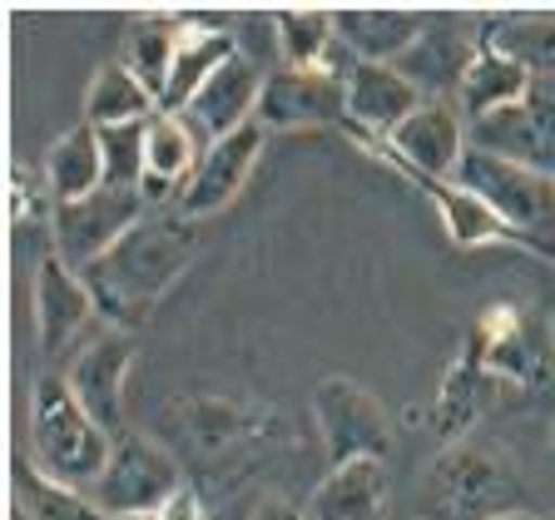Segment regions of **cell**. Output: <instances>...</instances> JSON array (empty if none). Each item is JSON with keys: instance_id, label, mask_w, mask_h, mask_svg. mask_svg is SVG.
Returning a JSON list of instances; mask_svg holds the SVG:
<instances>
[{"instance_id": "obj_1", "label": "cell", "mask_w": 555, "mask_h": 520, "mask_svg": "<svg viewBox=\"0 0 555 520\" xmlns=\"http://www.w3.org/2000/svg\"><path fill=\"white\" fill-rule=\"evenodd\" d=\"M194 248L198 243L184 219L150 213L139 229H129L115 243V253L85 273V283L94 292V308L109 317V327L139 323L144 308H154L173 288V277L194 263Z\"/></svg>"}, {"instance_id": "obj_2", "label": "cell", "mask_w": 555, "mask_h": 520, "mask_svg": "<svg viewBox=\"0 0 555 520\" xmlns=\"http://www.w3.org/2000/svg\"><path fill=\"white\" fill-rule=\"evenodd\" d=\"M30 451L35 466L60 485H100L104 466L115 456V437L85 412V402L69 392L60 372L35 381L30 396Z\"/></svg>"}, {"instance_id": "obj_3", "label": "cell", "mask_w": 555, "mask_h": 520, "mask_svg": "<svg viewBox=\"0 0 555 520\" xmlns=\"http://www.w3.org/2000/svg\"><path fill=\"white\" fill-rule=\"evenodd\" d=\"M456 184L472 188L496 219H506L516 233L535 243L545 253V263H555V179L526 164L496 159L486 150H466Z\"/></svg>"}, {"instance_id": "obj_4", "label": "cell", "mask_w": 555, "mask_h": 520, "mask_svg": "<svg viewBox=\"0 0 555 520\" xmlns=\"http://www.w3.org/2000/svg\"><path fill=\"white\" fill-rule=\"evenodd\" d=\"M516 476L481 446H447L422 481V520H496L516 506Z\"/></svg>"}, {"instance_id": "obj_5", "label": "cell", "mask_w": 555, "mask_h": 520, "mask_svg": "<svg viewBox=\"0 0 555 520\" xmlns=\"http://www.w3.org/2000/svg\"><path fill=\"white\" fill-rule=\"evenodd\" d=\"M150 219V204L134 188H94L90 198H75V204H55L50 213V238L55 248L50 253L65 258L75 273H90L94 263L115 253V243L125 238L129 229Z\"/></svg>"}, {"instance_id": "obj_6", "label": "cell", "mask_w": 555, "mask_h": 520, "mask_svg": "<svg viewBox=\"0 0 555 520\" xmlns=\"http://www.w3.org/2000/svg\"><path fill=\"white\" fill-rule=\"evenodd\" d=\"M358 139L372 144L397 173H422V179H456L466 150H472V129H466L462 104L441 100V94H431V100L387 139H367V134H358Z\"/></svg>"}, {"instance_id": "obj_7", "label": "cell", "mask_w": 555, "mask_h": 520, "mask_svg": "<svg viewBox=\"0 0 555 520\" xmlns=\"http://www.w3.org/2000/svg\"><path fill=\"white\" fill-rule=\"evenodd\" d=\"M312 421H318V437H323L333 466L347 461H387V446H392V421L382 412V402L347 377H323L312 387Z\"/></svg>"}, {"instance_id": "obj_8", "label": "cell", "mask_w": 555, "mask_h": 520, "mask_svg": "<svg viewBox=\"0 0 555 520\" xmlns=\"http://www.w3.org/2000/svg\"><path fill=\"white\" fill-rule=\"evenodd\" d=\"M184 491L179 481V461L159 441L125 431L115 437V456L100 476V506L109 516H144V510H164L173 496Z\"/></svg>"}, {"instance_id": "obj_9", "label": "cell", "mask_w": 555, "mask_h": 520, "mask_svg": "<svg viewBox=\"0 0 555 520\" xmlns=\"http://www.w3.org/2000/svg\"><path fill=\"white\" fill-rule=\"evenodd\" d=\"M472 342L481 347L486 367L506 387H541L555 372V342L551 327L535 308H491L472 327Z\"/></svg>"}, {"instance_id": "obj_10", "label": "cell", "mask_w": 555, "mask_h": 520, "mask_svg": "<svg viewBox=\"0 0 555 520\" xmlns=\"http://www.w3.org/2000/svg\"><path fill=\"white\" fill-rule=\"evenodd\" d=\"M472 150L526 164L555 179V80H535L531 94L472 125Z\"/></svg>"}, {"instance_id": "obj_11", "label": "cell", "mask_w": 555, "mask_h": 520, "mask_svg": "<svg viewBox=\"0 0 555 520\" xmlns=\"http://www.w3.org/2000/svg\"><path fill=\"white\" fill-rule=\"evenodd\" d=\"M254 125L273 129V134H293V129H323L347 125V90L333 69H273L263 75V94H258Z\"/></svg>"}, {"instance_id": "obj_12", "label": "cell", "mask_w": 555, "mask_h": 520, "mask_svg": "<svg viewBox=\"0 0 555 520\" xmlns=\"http://www.w3.org/2000/svg\"><path fill=\"white\" fill-rule=\"evenodd\" d=\"M134 367V337L125 327H104L75 352L65 381L69 392L85 402V412L100 421L104 431H115L125 421V381Z\"/></svg>"}, {"instance_id": "obj_13", "label": "cell", "mask_w": 555, "mask_h": 520, "mask_svg": "<svg viewBox=\"0 0 555 520\" xmlns=\"http://www.w3.org/2000/svg\"><path fill=\"white\" fill-rule=\"evenodd\" d=\"M343 90H347V134H367V139H387L427 104V94L416 90L402 69L377 65V60H352V69L343 75Z\"/></svg>"}, {"instance_id": "obj_14", "label": "cell", "mask_w": 555, "mask_h": 520, "mask_svg": "<svg viewBox=\"0 0 555 520\" xmlns=\"http://www.w3.org/2000/svg\"><path fill=\"white\" fill-rule=\"evenodd\" d=\"M258 154H263V129L258 125H243L238 134L204 144L194 179H189L184 194H179V213H184V219H208V213L229 208L233 198L243 194V184H248Z\"/></svg>"}, {"instance_id": "obj_15", "label": "cell", "mask_w": 555, "mask_h": 520, "mask_svg": "<svg viewBox=\"0 0 555 520\" xmlns=\"http://www.w3.org/2000/svg\"><path fill=\"white\" fill-rule=\"evenodd\" d=\"M90 317H94V292L85 283V273H75L65 258L46 253L40 268H35V327H40L46 358L69 352Z\"/></svg>"}, {"instance_id": "obj_16", "label": "cell", "mask_w": 555, "mask_h": 520, "mask_svg": "<svg viewBox=\"0 0 555 520\" xmlns=\"http://www.w3.org/2000/svg\"><path fill=\"white\" fill-rule=\"evenodd\" d=\"M258 94H263V75H258V65L248 55H233L229 65H223L219 75L189 100V109L179 119L214 144V139H229V134H238L243 125H254Z\"/></svg>"}, {"instance_id": "obj_17", "label": "cell", "mask_w": 555, "mask_h": 520, "mask_svg": "<svg viewBox=\"0 0 555 520\" xmlns=\"http://www.w3.org/2000/svg\"><path fill=\"white\" fill-rule=\"evenodd\" d=\"M501 392H506V381L486 367L481 347L466 337L462 352H456V362H451V372H447V381H441L437 406H431V431H437L447 446H456V437L472 431L476 421L496 406Z\"/></svg>"}, {"instance_id": "obj_18", "label": "cell", "mask_w": 555, "mask_h": 520, "mask_svg": "<svg viewBox=\"0 0 555 520\" xmlns=\"http://www.w3.org/2000/svg\"><path fill=\"white\" fill-rule=\"evenodd\" d=\"M402 179H412L422 194L437 204L441 223H447V238L456 243V248H486V243H511V248H526V253L545 258L541 248H535L526 233H516L506 219H496L491 208L481 204V198L472 194V188H462L456 179H422V173H402Z\"/></svg>"}, {"instance_id": "obj_19", "label": "cell", "mask_w": 555, "mask_h": 520, "mask_svg": "<svg viewBox=\"0 0 555 520\" xmlns=\"http://www.w3.org/2000/svg\"><path fill=\"white\" fill-rule=\"evenodd\" d=\"M427 15L416 11H382V5H347L333 11V30L352 60H377V65H397L406 50L427 35Z\"/></svg>"}, {"instance_id": "obj_20", "label": "cell", "mask_w": 555, "mask_h": 520, "mask_svg": "<svg viewBox=\"0 0 555 520\" xmlns=\"http://www.w3.org/2000/svg\"><path fill=\"white\" fill-rule=\"evenodd\" d=\"M198 154H194V129L184 125L179 115H154L144 125V204L159 208L169 194H184V184L194 179Z\"/></svg>"}, {"instance_id": "obj_21", "label": "cell", "mask_w": 555, "mask_h": 520, "mask_svg": "<svg viewBox=\"0 0 555 520\" xmlns=\"http://www.w3.org/2000/svg\"><path fill=\"white\" fill-rule=\"evenodd\" d=\"M476 46H481V40H472L466 25L431 21L427 35L397 60V69H402L422 94L427 90H462V75H466V65H472Z\"/></svg>"}, {"instance_id": "obj_22", "label": "cell", "mask_w": 555, "mask_h": 520, "mask_svg": "<svg viewBox=\"0 0 555 520\" xmlns=\"http://www.w3.org/2000/svg\"><path fill=\"white\" fill-rule=\"evenodd\" d=\"M382 506H387V461L367 456L327 471V481L308 500V520H377Z\"/></svg>"}, {"instance_id": "obj_23", "label": "cell", "mask_w": 555, "mask_h": 520, "mask_svg": "<svg viewBox=\"0 0 555 520\" xmlns=\"http://www.w3.org/2000/svg\"><path fill=\"white\" fill-rule=\"evenodd\" d=\"M233 55H238V50H233V35L214 30V25H194V21H189L184 46H179V55H173V69H169V84H164L159 109H164V115H184L189 100H194V94L204 90V84L214 80V75H219Z\"/></svg>"}, {"instance_id": "obj_24", "label": "cell", "mask_w": 555, "mask_h": 520, "mask_svg": "<svg viewBox=\"0 0 555 520\" xmlns=\"http://www.w3.org/2000/svg\"><path fill=\"white\" fill-rule=\"evenodd\" d=\"M481 40V35H476ZM531 75L516 65V60H506V55H496V50L486 46H476V55H472V65H466V75H462V90H456V104H462V115L472 119H486V115H496V109H511V104H520L526 94H531Z\"/></svg>"}, {"instance_id": "obj_25", "label": "cell", "mask_w": 555, "mask_h": 520, "mask_svg": "<svg viewBox=\"0 0 555 520\" xmlns=\"http://www.w3.org/2000/svg\"><path fill=\"white\" fill-rule=\"evenodd\" d=\"M476 35L531 80H555V15H486Z\"/></svg>"}, {"instance_id": "obj_26", "label": "cell", "mask_w": 555, "mask_h": 520, "mask_svg": "<svg viewBox=\"0 0 555 520\" xmlns=\"http://www.w3.org/2000/svg\"><path fill=\"white\" fill-rule=\"evenodd\" d=\"M159 115V100L129 65H104L90 80L85 94V125L94 129H125V125H150Z\"/></svg>"}, {"instance_id": "obj_27", "label": "cell", "mask_w": 555, "mask_h": 520, "mask_svg": "<svg viewBox=\"0 0 555 520\" xmlns=\"http://www.w3.org/2000/svg\"><path fill=\"white\" fill-rule=\"evenodd\" d=\"M46 184L55 194V204H75L90 198L94 188H104V150H100V129L80 125L60 134L46 154Z\"/></svg>"}, {"instance_id": "obj_28", "label": "cell", "mask_w": 555, "mask_h": 520, "mask_svg": "<svg viewBox=\"0 0 555 520\" xmlns=\"http://www.w3.org/2000/svg\"><path fill=\"white\" fill-rule=\"evenodd\" d=\"M11 491H15L21 516H30V520H115L100 500L80 496L75 485L50 481V476L35 461H25V456L11 466Z\"/></svg>"}, {"instance_id": "obj_29", "label": "cell", "mask_w": 555, "mask_h": 520, "mask_svg": "<svg viewBox=\"0 0 555 520\" xmlns=\"http://www.w3.org/2000/svg\"><path fill=\"white\" fill-rule=\"evenodd\" d=\"M184 30H189V21L144 15V21H134L129 35H125V65L150 84L154 100H164V84H169L173 55H179V46H184Z\"/></svg>"}, {"instance_id": "obj_30", "label": "cell", "mask_w": 555, "mask_h": 520, "mask_svg": "<svg viewBox=\"0 0 555 520\" xmlns=\"http://www.w3.org/2000/svg\"><path fill=\"white\" fill-rule=\"evenodd\" d=\"M273 35L288 69H327L337 50L333 15L323 11H273Z\"/></svg>"}, {"instance_id": "obj_31", "label": "cell", "mask_w": 555, "mask_h": 520, "mask_svg": "<svg viewBox=\"0 0 555 520\" xmlns=\"http://www.w3.org/2000/svg\"><path fill=\"white\" fill-rule=\"evenodd\" d=\"M100 150H104V184L139 194V184H144V125L100 129Z\"/></svg>"}, {"instance_id": "obj_32", "label": "cell", "mask_w": 555, "mask_h": 520, "mask_svg": "<svg viewBox=\"0 0 555 520\" xmlns=\"http://www.w3.org/2000/svg\"><path fill=\"white\" fill-rule=\"evenodd\" d=\"M159 520H204V506H198V496L184 485V491H179V496L159 510Z\"/></svg>"}, {"instance_id": "obj_33", "label": "cell", "mask_w": 555, "mask_h": 520, "mask_svg": "<svg viewBox=\"0 0 555 520\" xmlns=\"http://www.w3.org/2000/svg\"><path fill=\"white\" fill-rule=\"evenodd\" d=\"M496 520H541V516H531V510H511V516H496Z\"/></svg>"}, {"instance_id": "obj_34", "label": "cell", "mask_w": 555, "mask_h": 520, "mask_svg": "<svg viewBox=\"0 0 555 520\" xmlns=\"http://www.w3.org/2000/svg\"><path fill=\"white\" fill-rule=\"evenodd\" d=\"M115 520H159V510H144V516H115Z\"/></svg>"}, {"instance_id": "obj_35", "label": "cell", "mask_w": 555, "mask_h": 520, "mask_svg": "<svg viewBox=\"0 0 555 520\" xmlns=\"http://www.w3.org/2000/svg\"><path fill=\"white\" fill-rule=\"evenodd\" d=\"M551 446H555V427H551Z\"/></svg>"}]
</instances>
